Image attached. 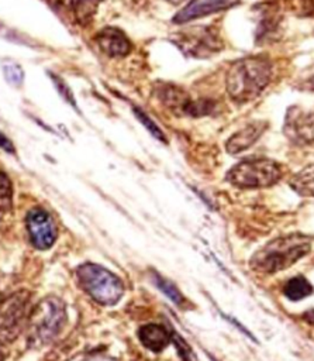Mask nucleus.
Masks as SVG:
<instances>
[{"mask_svg":"<svg viewBox=\"0 0 314 361\" xmlns=\"http://www.w3.org/2000/svg\"><path fill=\"white\" fill-rule=\"evenodd\" d=\"M169 3H172V4H180V3H183L184 0H168Z\"/></svg>","mask_w":314,"mask_h":361,"instance_id":"26","label":"nucleus"},{"mask_svg":"<svg viewBox=\"0 0 314 361\" xmlns=\"http://www.w3.org/2000/svg\"><path fill=\"white\" fill-rule=\"evenodd\" d=\"M13 204V186L8 176L0 171V212H7Z\"/></svg>","mask_w":314,"mask_h":361,"instance_id":"17","label":"nucleus"},{"mask_svg":"<svg viewBox=\"0 0 314 361\" xmlns=\"http://www.w3.org/2000/svg\"><path fill=\"white\" fill-rule=\"evenodd\" d=\"M139 341L153 353H159L172 341V331L161 324H145L138 330Z\"/></svg>","mask_w":314,"mask_h":361,"instance_id":"13","label":"nucleus"},{"mask_svg":"<svg viewBox=\"0 0 314 361\" xmlns=\"http://www.w3.org/2000/svg\"><path fill=\"white\" fill-rule=\"evenodd\" d=\"M76 275L82 289L97 303L103 306L115 305L123 293L124 285L121 279L111 271L97 264H83L76 269Z\"/></svg>","mask_w":314,"mask_h":361,"instance_id":"4","label":"nucleus"},{"mask_svg":"<svg viewBox=\"0 0 314 361\" xmlns=\"http://www.w3.org/2000/svg\"><path fill=\"white\" fill-rule=\"evenodd\" d=\"M303 319L310 323V324H314V309H310L307 310L304 314H303Z\"/></svg>","mask_w":314,"mask_h":361,"instance_id":"25","label":"nucleus"},{"mask_svg":"<svg viewBox=\"0 0 314 361\" xmlns=\"http://www.w3.org/2000/svg\"><path fill=\"white\" fill-rule=\"evenodd\" d=\"M27 303L28 295L17 293L11 296L7 303L3 314L0 317V341H11L14 340L23 329L24 322L27 320Z\"/></svg>","mask_w":314,"mask_h":361,"instance_id":"7","label":"nucleus"},{"mask_svg":"<svg viewBox=\"0 0 314 361\" xmlns=\"http://www.w3.org/2000/svg\"><path fill=\"white\" fill-rule=\"evenodd\" d=\"M134 113H135V116H137V118L146 127V130L155 137V138H158L159 141H162V142H166V137H165V134L162 133V130L153 123V120H151L142 110H139V109H134Z\"/></svg>","mask_w":314,"mask_h":361,"instance_id":"19","label":"nucleus"},{"mask_svg":"<svg viewBox=\"0 0 314 361\" xmlns=\"http://www.w3.org/2000/svg\"><path fill=\"white\" fill-rule=\"evenodd\" d=\"M282 178L279 164L269 158L244 159L234 165L228 173L227 180L242 189L269 188Z\"/></svg>","mask_w":314,"mask_h":361,"instance_id":"5","label":"nucleus"},{"mask_svg":"<svg viewBox=\"0 0 314 361\" xmlns=\"http://www.w3.org/2000/svg\"><path fill=\"white\" fill-rule=\"evenodd\" d=\"M0 148H3L4 151H7L8 154H14V145L11 144V141L0 133Z\"/></svg>","mask_w":314,"mask_h":361,"instance_id":"23","label":"nucleus"},{"mask_svg":"<svg viewBox=\"0 0 314 361\" xmlns=\"http://www.w3.org/2000/svg\"><path fill=\"white\" fill-rule=\"evenodd\" d=\"M239 0H191L187 6H184L173 18L175 23L183 24L191 21L194 18H200L228 7H232Z\"/></svg>","mask_w":314,"mask_h":361,"instance_id":"10","label":"nucleus"},{"mask_svg":"<svg viewBox=\"0 0 314 361\" xmlns=\"http://www.w3.org/2000/svg\"><path fill=\"white\" fill-rule=\"evenodd\" d=\"M313 290H314L313 285L301 275H297V276L289 279L282 289L283 295L290 300L304 299V298L310 296L313 293Z\"/></svg>","mask_w":314,"mask_h":361,"instance_id":"15","label":"nucleus"},{"mask_svg":"<svg viewBox=\"0 0 314 361\" xmlns=\"http://www.w3.org/2000/svg\"><path fill=\"white\" fill-rule=\"evenodd\" d=\"M173 42L187 55L206 58L218 52L222 42L218 34L210 27H191L175 35Z\"/></svg>","mask_w":314,"mask_h":361,"instance_id":"6","label":"nucleus"},{"mask_svg":"<svg viewBox=\"0 0 314 361\" xmlns=\"http://www.w3.org/2000/svg\"><path fill=\"white\" fill-rule=\"evenodd\" d=\"M266 128H268V121H265V120H256V121L246 124L244 128L234 133L228 138V141L225 144L227 151L230 154L235 155V154H239V152L251 148L260 138V135L266 131Z\"/></svg>","mask_w":314,"mask_h":361,"instance_id":"11","label":"nucleus"},{"mask_svg":"<svg viewBox=\"0 0 314 361\" xmlns=\"http://www.w3.org/2000/svg\"><path fill=\"white\" fill-rule=\"evenodd\" d=\"M100 1L101 0H70V7L76 20L82 24H86L87 21H90Z\"/></svg>","mask_w":314,"mask_h":361,"instance_id":"16","label":"nucleus"},{"mask_svg":"<svg viewBox=\"0 0 314 361\" xmlns=\"http://www.w3.org/2000/svg\"><path fill=\"white\" fill-rule=\"evenodd\" d=\"M272 75L273 68L268 58H242L234 62L225 75L227 93L235 103H248L265 90Z\"/></svg>","mask_w":314,"mask_h":361,"instance_id":"1","label":"nucleus"},{"mask_svg":"<svg viewBox=\"0 0 314 361\" xmlns=\"http://www.w3.org/2000/svg\"><path fill=\"white\" fill-rule=\"evenodd\" d=\"M310 250L311 237L306 234L293 233L276 237L252 255L251 267L260 274H276L296 264Z\"/></svg>","mask_w":314,"mask_h":361,"instance_id":"2","label":"nucleus"},{"mask_svg":"<svg viewBox=\"0 0 314 361\" xmlns=\"http://www.w3.org/2000/svg\"><path fill=\"white\" fill-rule=\"evenodd\" d=\"M66 322V309L56 296L42 299L28 317V341L34 347L44 345L55 338Z\"/></svg>","mask_w":314,"mask_h":361,"instance_id":"3","label":"nucleus"},{"mask_svg":"<svg viewBox=\"0 0 314 361\" xmlns=\"http://www.w3.org/2000/svg\"><path fill=\"white\" fill-rule=\"evenodd\" d=\"M3 71H4V76H6L8 83H11L14 86H20L23 83L24 72H23L20 65L13 63V62H7V63L3 65Z\"/></svg>","mask_w":314,"mask_h":361,"instance_id":"21","label":"nucleus"},{"mask_svg":"<svg viewBox=\"0 0 314 361\" xmlns=\"http://www.w3.org/2000/svg\"><path fill=\"white\" fill-rule=\"evenodd\" d=\"M51 78H52V80H54V83H55L58 92L61 93V96H62L69 104H72L73 109L77 110V104H76V102H75V99H73V94H72L70 89L68 87V85H65L59 78H56V76H54V75H51Z\"/></svg>","mask_w":314,"mask_h":361,"instance_id":"22","label":"nucleus"},{"mask_svg":"<svg viewBox=\"0 0 314 361\" xmlns=\"http://www.w3.org/2000/svg\"><path fill=\"white\" fill-rule=\"evenodd\" d=\"M172 341L175 343V345L177 348V354L180 355V358L183 361H197V357L193 353L191 347L175 331H172Z\"/></svg>","mask_w":314,"mask_h":361,"instance_id":"20","label":"nucleus"},{"mask_svg":"<svg viewBox=\"0 0 314 361\" xmlns=\"http://www.w3.org/2000/svg\"><path fill=\"white\" fill-rule=\"evenodd\" d=\"M155 283H156L158 288H159L172 302H175L177 306H180V305L184 302V298H183V295L180 293V290H179L172 282L163 279V278L159 276L158 274H155Z\"/></svg>","mask_w":314,"mask_h":361,"instance_id":"18","label":"nucleus"},{"mask_svg":"<svg viewBox=\"0 0 314 361\" xmlns=\"http://www.w3.org/2000/svg\"><path fill=\"white\" fill-rule=\"evenodd\" d=\"M301 89L314 92V73H313V75H310L308 78H306V79L303 80V83H301Z\"/></svg>","mask_w":314,"mask_h":361,"instance_id":"24","label":"nucleus"},{"mask_svg":"<svg viewBox=\"0 0 314 361\" xmlns=\"http://www.w3.org/2000/svg\"><path fill=\"white\" fill-rule=\"evenodd\" d=\"M27 230L32 245L38 250H48L58 237V228L52 217L42 209H32L27 214Z\"/></svg>","mask_w":314,"mask_h":361,"instance_id":"8","label":"nucleus"},{"mask_svg":"<svg viewBox=\"0 0 314 361\" xmlns=\"http://www.w3.org/2000/svg\"><path fill=\"white\" fill-rule=\"evenodd\" d=\"M283 130L291 142L314 148V111L289 109Z\"/></svg>","mask_w":314,"mask_h":361,"instance_id":"9","label":"nucleus"},{"mask_svg":"<svg viewBox=\"0 0 314 361\" xmlns=\"http://www.w3.org/2000/svg\"><path fill=\"white\" fill-rule=\"evenodd\" d=\"M290 188L301 196H314V164L299 171L290 179Z\"/></svg>","mask_w":314,"mask_h":361,"instance_id":"14","label":"nucleus"},{"mask_svg":"<svg viewBox=\"0 0 314 361\" xmlns=\"http://www.w3.org/2000/svg\"><path fill=\"white\" fill-rule=\"evenodd\" d=\"M96 41L100 49L110 56H124L131 51V42L128 41V37L115 27L103 28L97 34Z\"/></svg>","mask_w":314,"mask_h":361,"instance_id":"12","label":"nucleus"}]
</instances>
